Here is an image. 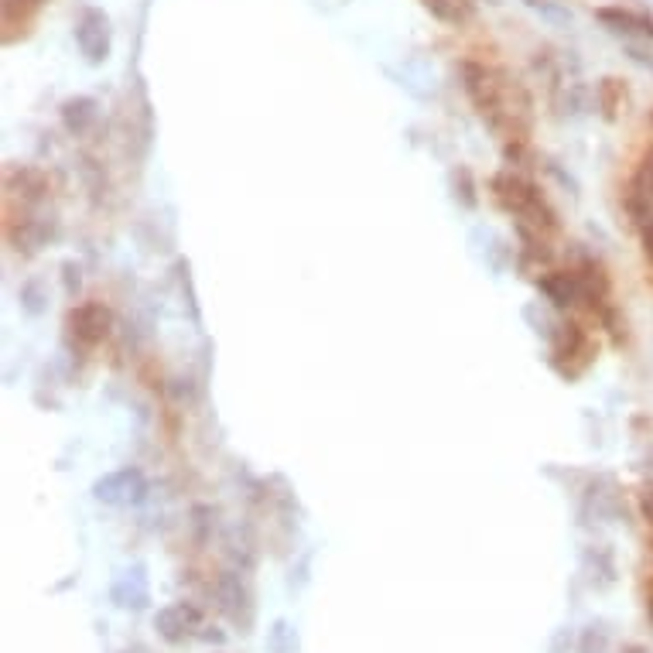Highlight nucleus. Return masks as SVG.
I'll use <instances>...</instances> for the list:
<instances>
[{
  "mask_svg": "<svg viewBox=\"0 0 653 653\" xmlns=\"http://www.w3.org/2000/svg\"><path fill=\"white\" fill-rule=\"evenodd\" d=\"M493 192H496V199H500V206L510 209L513 216L520 219V226H534L537 233L558 230V219H554L551 206L544 202V195L537 192L534 182L513 175V171H500V175L493 178Z\"/></svg>",
  "mask_w": 653,
  "mask_h": 653,
  "instance_id": "nucleus-1",
  "label": "nucleus"
},
{
  "mask_svg": "<svg viewBox=\"0 0 653 653\" xmlns=\"http://www.w3.org/2000/svg\"><path fill=\"white\" fill-rule=\"evenodd\" d=\"M110 325H113V315H110V308L100 305V301H86V305L72 308V315H69L72 336L83 342V346L103 342L106 336H110Z\"/></svg>",
  "mask_w": 653,
  "mask_h": 653,
  "instance_id": "nucleus-2",
  "label": "nucleus"
},
{
  "mask_svg": "<svg viewBox=\"0 0 653 653\" xmlns=\"http://www.w3.org/2000/svg\"><path fill=\"white\" fill-rule=\"evenodd\" d=\"M554 359H578V366H589V359H592V339L585 336V329L582 325H575V322H568V325H561V332H558V339H554Z\"/></svg>",
  "mask_w": 653,
  "mask_h": 653,
  "instance_id": "nucleus-3",
  "label": "nucleus"
},
{
  "mask_svg": "<svg viewBox=\"0 0 653 653\" xmlns=\"http://www.w3.org/2000/svg\"><path fill=\"white\" fill-rule=\"evenodd\" d=\"M541 291L558 308H568V305H575V301H582V288H578V274L575 271H551L541 281Z\"/></svg>",
  "mask_w": 653,
  "mask_h": 653,
  "instance_id": "nucleus-4",
  "label": "nucleus"
},
{
  "mask_svg": "<svg viewBox=\"0 0 653 653\" xmlns=\"http://www.w3.org/2000/svg\"><path fill=\"white\" fill-rule=\"evenodd\" d=\"M428 7L445 21H462L465 14H469L465 11V0H428Z\"/></svg>",
  "mask_w": 653,
  "mask_h": 653,
  "instance_id": "nucleus-5",
  "label": "nucleus"
},
{
  "mask_svg": "<svg viewBox=\"0 0 653 653\" xmlns=\"http://www.w3.org/2000/svg\"><path fill=\"white\" fill-rule=\"evenodd\" d=\"M640 513L647 524H653V483L640 489Z\"/></svg>",
  "mask_w": 653,
  "mask_h": 653,
  "instance_id": "nucleus-6",
  "label": "nucleus"
},
{
  "mask_svg": "<svg viewBox=\"0 0 653 653\" xmlns=\"http://www.w3.org/2000/svg\"><path fill=\"white\" fill-rule=\"evenodd\" d=\"M640 240H643V253H647V260L653 264V223L640 226Z\"/></svg>",
  "mask_w": 653,
  "mask_h": 653,
  "instance_id": "nucleus-7",
  "label": "nucleus"
}]
</instances>
